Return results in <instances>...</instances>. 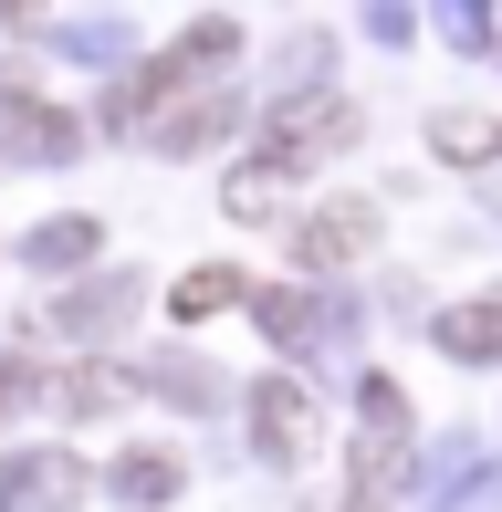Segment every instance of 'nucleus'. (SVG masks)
<instances>
[{
  "instance_id": "1",
  "label": "nucleus",
  "mask_w": 502,
  "mask_h": 512,
  "mask_svg": "<svg viewBox=\"0 0 502 512\" xmlns=\"http://www.w3.org/2000/svg\"><path fill=\"white\" fill-rule=\"evenodd\" d=\"M346 136H356L346 95H293V105H272V157H262V168L293 178V168H314V157H335Z\"/></svg>"
},
{
  "instance_id": "2",
  "label": "nucleus",
  "mask_w": 502,
  "mask_h": 512,
  "mask_svg": "<svg viewBox=\"0 0 502 512\" xmlns=\"http://www.w3.org/2000/svg\"><path fill=\"white\" fill-rule=\"evenodd\" d=\"M314 429H325V418H314L304 377H262L251 387V439H262L272 460H314Z\"/></svg>"
},
{
  "instance_id": "3",
  "label": "nucleus",
  "mask_w": 502,
  "mask_h": 512,
  "mask_svg": "<svg viewBox=\"0 0 502 512\" xmlns=\"http://www.w3.org/2000/svg\"><path fill=\"white\" fill-rule=\"evenodd\" d=\"M84 502V460L74 450H21L0 460V512H74Z\"/></svg>"
},
{
  "instance_id": "4",
  "label": "nucleus",
  "mask_w": 502,
  "mask_h": 512,
  "mask_svg": "<svg viewBox=\"0 0 502 512\" xmlns=\"http://www.w3.org/2000/svg\"><path fill=\"white\" fill-rule=\"evenodd\" d=\"M367 241H377V209L367 199H325L304 230H293V262L304 272H346V262H367Z\"/></svg>"
},
{
  "instance_id": "5",
  "label": "nucleus",
  "mask_w": 502,
  "mask_h": 512,
  "mask_svg": "<svg viewBox=\"0 0 502 512\" xmlns=\"http://www.w3.org/2000/svg\"><path fill=\"white\" fill-rule=\"evenodd\" d=\"M0 147L11 157H74V115H53L42 95H0Z\"/></svg>"
},
{
  "instance_id": "6",
  "label": "nucleus",
  "mask_w": 502,
  "mask_h": 512,
  "mask_svg": "<svg viewBox=\"0 0 502 512\" xmlns=\"http://www.w3.org/2000/svg\"><path fill=\"white\" fill-rule=\"evenodd\" d=\"M440 356H502V293H482V304H461V314H440Z\"/></svg>"
},
{
  "instance_id": "7",
  "label": "nucleus",
  "mask_w": 502,
  "mask_h": 512,
  "mask_svg": "<svg viewBox=\"0 0 502 512\" xmlns=\"http://www.w3.org/2000/svg\"><path fill=\"white\" fill-rule=\"evenodd\" d=\"M241 304V272L231 262H199V272H178V293H168V314L178 324H199V314H231Z\"/></svg>"
},
{
  "instance_id": "8",
  "label": "nucleus",
  "mask_w": 502,
  "mask_h": 512,
  "mask_svg": "<svg viewBox=\"0 0 502 512\" xmlns=\"http://www.w3.org/2000/svg\"><path fill=\"white\" fill-rule=\"evenodd\" d=\"M126 304H136L126 283H84L74 304H63V324H74V335H95V324H126Z\"/></svg>"
},
{
  "instance_id": "9",
  "label": "nucleus",
  "mask_w": 502,
  "mask_h": 512,
  "mask_svg": "<svg viewBox=\"0 0 502 512\" xmlns=\"http://www.w3.org/2000/svg\"><path fill=\"white\" fill-rule=\"evenodd\" d=\"M116 492H126V502H168V492H178V460H168V450H136Z\"/></svg>"
},
{
  "instance_id": "10",
  "label": "nucleus",
  "mask_w": 502,
  "mask_h": 512,
  "mask_svg": "<svg viewBox=\"0 0 502 512\" xmlns=\"http://www.w3.org/2000/svg\"><path fill=\"white\" fill-rule=\"evenodd\" d=\"M220 199H231L241 220H262V209H283V178H272V168H231V189H220Z\"/></svg>"
},
{
  "instance_id": "11",
  "label": "nucleus",
  "mask_w": 502,
  "mask_h": 512,
  "mask_svg": "<svg viewBox=\"0 0 502 512\" xmlns=\"http://www.w3.org/2000/svg\"><path fill=\"white\" fill-rule=\"evenodd\" d=\"M440 147L471 168V157H492V126H482V115H450V126H440Z\"/></svg>"
},
{
  "instance_id": "12",
  "label": "nucleus",
  "mask_w": 502,
  "mask_h": 512,
  "mask_svg": "<svg viewBox=\"0 0 502 512\" xmlns=\"http://www.w3.org/2000/svg\"><path fill=\"white\" fill-rule=\"evenodd\" d=\"M74 251H95V230L63 220V230H42V241H32V262H74Z\"/></svg>"
},
{
  "instance_id": "13",
  "label": "nucleus",
  "mask_w": 502,
  "mask_h": 512,
  "mask_svg": "<svg viewBox=\"0 0 502 512\" xmlns=\"http://www.w3.org/2000/svg\"><path fill=\"white\" fill-rule=\"evenodd\" d=\"M32 387H42V377H32V356H0V418H11L21 398H32Z\"/></svg>"
},
{
  "instance_id": "14",
  "label": "nucleus",
  "mask_w": 502,
  "mask_h": 512,
  "mask_svg": "<svg viewBox=\"0 0 502 512\" xmlns=\"http://www.w3.org/2000/svg\"><path fill=\"white\" fill-rule=\"evenodd\" d=\"M262 324H272V335H304L314 314H304V293H272V304H262Z\"/></svg>"
},
{
  "instance_id": "15",
  "label": "nucleus",
  "mask_w": 502,
  "mask_h": 512,
  "mask_svg": "<svg viewBox=\"0 0 502 512\" xmlns=\"http://www.w3.org/2000/svg\"><path fill=\"white\" fill-rule=\"evenodd\" d=\"M356 512H377V502H356Z\"/></svg>"
}]
</instances>
